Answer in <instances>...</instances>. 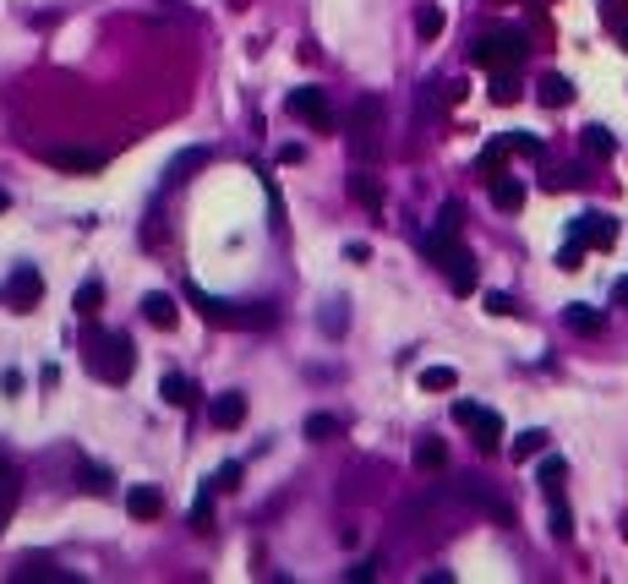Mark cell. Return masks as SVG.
<instances>
[{
	"label": "cell",
	"mask_w": 628,
	"mask_h": 584,
	"mask_svg": "<svg viewBox=\"0 0 628 584\" xmlns=\"http://www.w3.org/2000/svg\"><path fill=\"white\" fill-rule=\"evenodd\" d=\"M186 301L197 306V317H202V323L230 328V333H246V328H273V306H263V301H224V295H208V290H197V284H186Z\"/></svg>",
	"instance_id": "6da1fadb"
},
{
	"label": "cell",
	"mask_w": 628,
	"mask_h": 584,
	"mask_svg": "<svg viewBox=\"0 0 628 584\" xmlns=\"http://www.w3.org/2000/svg\"><path fill=\"white\" fill-rule=\"evenodd\" d=\"M82 366L98 377V383H126L131 366H137V350L126 333H88V350H82Z\"/></svg>",
	"instance_id": "7a4b0ae2"
},
{
	"label": "cell",
	"mask_w": 628,
	"mask_h": 584,
	"mask_svg": "<svg viewBox=\"0 0 628 584\" xmlns=\"http://www.w3.org/2000/svg\"><path fill=\"white\" fill-rule=\"evenodd\" d=\"M421 251L443 268V279H448V290L454 295H470L476 290V257L459 246V235H443V230H432L427 241H421Z\"/></svg>",
	"instance_id": "3957f363"
},
{
	"label": "cell",
	"mask_w": 628,
	"mask_h": 584,
	"mask_svg": "<svg viewBox=\"0 0 628 584\" xmlns=\"http://www.w3.org/2000/svg\"><path fill=\"white\" fill-rule=\"evenodd\" d=\"M525 38L520 33H487L476 49H470V66H481V71H514L520 60H525Z\"/></svg>",
	"instance_id": "277c9868"
},
{
	"label": "cell",
	"mask_w": 628,
	"mask_h": 584,
	"mask_svg": "<svg viewBox=\"0 0 628 584\" xmlns=\"http://www.w3.org/2000/svg\"><path fill=\"white\" fill-rule=\"evenodd\" d=\"M377 131H383V98L366 93V98H355V109H350V153H355V159H372V153H377Z\"/></svg>",
	"instance_id": "5b68a950"
},
{
	"label": "cell",
	"mask_w": 628,
	"mask_h": 584,
	"mask_svg": "<svg viewBox=\"0 0 628 584\" xmlns=\"http://www.w3.org/2000/svg\"><path fill=\"white\" fill-rule=\"evenodd\" d=\"M290 115H301L312 131H334V109H328V93L323 87H290Z\"/></svg>",
	"instance_id": "8992f818"
},
{
	"label": "cell",
	"mask_w": 628,
	"mask_h": 584,
	"mask_svg": "<svg viewBox=\"0 0 628 584\" xmlns=\"http://www.w3.org/2000/svg\"><path fill=\"white\" fill-rule=\"evenodd\" d=\"M38 301H44V279H38V268H33V262L11 268V279H5V306H11V312H33Z\"/></svg>",
	"instance_id": "52a82bcc"
},
{
	"label": "cell",
	"mask_w": 628,
	"mask_h": 584,
	"mask_svg": "<svg viewBox=\"0 0 628 584\" xmlns=\"http://www.w3.org/2000/svg\"><path fill=\"white\" fill-rule=\"evenodd\" d=\"M574 235H580L585 246L607 251V246H618V219H613V213H580V219H574Z\"/></svg>",
	"instance_id": "ba28073f"
},
{
	"label": "cell",
	"mask_w": 628,
	"mask_h": 584,
	"mask_svg": "<svg viewBox=\"0 0 628 584\" xmlns=\"http://www.w3.org/2000/svg\"><path fill=\"white\" fill-rule=\"evenodd\" d=\"M49 164H55V169H66V175H98L109 159H104V153H93V148H49Z\"/></svg>",
	"instance_id": "9c48e42d"
},
{
	"label": "cell",
	"mask_w": 628,
	"mask_h": 584,
	"mask_svg": "<svg viewBox=\"0 0 628 584\" xmlns=\"http://www.w3.org/2000/svg\"><path fill=\"white\" fill-rule=\"evenodd\" d=\"M208 159H213V153H208L202 142H197V148H180V153H175V159L164 164V191H175V186H186V180H191V175H197V169H202Z\"/></svg>",
	"instance_id": "30bf717a"
},
{
	"label": "cell",
	"mask_w": 628,
	"mask_h": 584,
	"mask_svg": "<svg viewBox=\"0 0 628 584\" xmlns=\"http://www.w3.org/2000/svg\"><path fill=\"white\" fill-rule=\"evenodd\" d=\"M142 317H148L153 328H175L180 306H175V295H164V290H148V295H142Z\"/></svg>",
	"instance_id": "8fae6325"
},
{
	"label": "cell",
	"mask_w": 628,
	"mask_h": 584,
	"mask_svg": "<svg viewBox=\"0 0 628 584\" xmlns=\"http://www.w3.org/2000/svg\"><path fill=\"white\" fill-rule=\"evenodd\" d=\"M208 415H213V426H219V432H235V426L246 421V394H219Z\"/></svg>",
	"instance_id": "7c38bea8"
},
{
	"label": "cell",
	"mask_w": 628,
	"mask_h": 584,
	"mask_svg": "<svg viewBox=\"0 0 628 584\" xmlns=\"http://www.w3.org/2000/svg\"><path fill=\"white\" fill-rule=\"evenodd\" d=\"M470 432H476V448L481 454H498V443H503V421H498V410H476V421H470Z\"/></svg>",
	"instance_id": "4fadbf2b"
},
{
	"label": "cell",
	"mask_w": 628,
	"mask_h": 584,
	"mask_svg": "<svg viewBox=\"0 0 628 584\" xmlns=\"http://www.w3.org/2000/svg\"><path fill=\"white\" fill-rule=\"evenodd\" d=\"M126 514L131 519H159L164 514V492L159 487H131L126 492Z\"/></svg>",
	"instance_id": "5bb4252c"
},
{
	"label": "cell",
	"mask_w": 628,
	"mask_h": 584,
	"mask_svg": "<svg viewBox=\"0 0 628 584\" xmlns=\"http://www.w3.org/2000/svg\"><path fill=\"white\" fill-rule=\"evenodd\" d=\"M350 197H355L366 213H383V186H377L372 169H355V175H350Z\"/></svg>",
	"instance_id": "9a60e30c"
},
{
	"label": "cell",
	"mask_w": 628,
	"mask_h": 584,
	"mask_svg": "<svg viewBox=\"0 0 628 584\" xmlns=\"http://www.w3.org/2000/svg\"><path fill=\"white\" fill-rule=\"evenodd\" d=\"M487 186H492V202H498L503 213H520V208H525V186H520L514 175H487Z\"/></svg>",
	"instance_id": "2e32d148"
},
{
	"label": "cell",
	"mask_w": 628,
	"mask_h": 584,
	"mask_svg": "<svg viewBox=\"0 0 628 584\" xmlns=\"http://www.w3.org/2000/svg\"><path fill=\"white\" fill-rule=\"evenodd\" d=\"M563 323H569L574 333H585V339H596V333L607 328V317H602L596 306H585V301H574V306H563Z\"/></svg>",
	"instance_id": "e0dca14e"
},
{
	"label": "cell",
	"mask_w": 628,
	"mask_h": 584,
	"mask_svg": "<svg viewBox=\"0 0 628 584\" xmlns=\"http://www.w3.org/2000/svg\"><path fill=\"white\" fill-rule=\"evenodd\" d=\"M536 98H541V104H547V109H563V104H569V98H574V82H569V77H558V71H552V77H541V82H536Z\"/></svg>",
	"instance_id": "ac0fdd59"
},
{
	"label": "cell",
	"mask_w": 628,
	"mask_h": 584,
	"mask_svg": "<svg viewBox=\"0 0 628 584\" xmlns=\"http://www.w3.org/2000/svg\"><path fill=\"white\" fill-rule=\"evenodd\" d=\"M317 328L328 333V339H339L345 328H350V301L339 295V301H323V312H317Z\"/></svg>",
	"instance_id": "d6986e66"
},
{
	"label": "cell",
	"mask_w": 628,
	"mask_h": 584,
	"mask_svg": "<svg viewBox=\"0 0 628 584\" xmlns=\"http://www.w3.org/2000/svg\"><path fill=\"white\" fill-rule=\"evenodd\" d=\"M159 394H164V405H175V410H191L197 405V388L180 377V372H170V377H159Z\"/></svg>",
	"instance_id": "ffe728a7"
},
{
	"label": "cell",
	"mask_w": 628,
	"mask_h": 584,
	"mask_svg": "<svg viewBox=\"0 0 628 584\" xmlns=\"http://www.w3.org/2000/svg\"><path fill=\"white\" fill-rule=\"evenodd\" d=\"M459 497H465V503H476V508H487L498 525H514V508H509L503 497H492V492H481V487H459Z\"/></svg>",
	"instance_id": "44dd1931"
},
{
	"label": "cell",
	"mask_w": 628,
	"mask_h": 584,
	"mask_svg": "<svg viewBox=\"0 0 628 584\" xmlns=\"http://www.w3.org/2000/svg\"><path fill=\"white\" fill-rule=\"evenodd\" d=\"M71 306H77V317H93V312L104 306V284H98V279H82L77 295H71Z\"/></svg>",
	"instance_id": "7402d4cb"
},
{
	"label": "cell",
	"mask_w": 628,
	"mask_h": 584,
	"mask_svg": "<svg viewBox=\"0 0 628 584\" xmlns=\"http://www.w3.org/2000/svg\"><path fill=\"white\" fill-rule=\"evenodd\" d=\"M443 465H448L443 437H421V443H416V470H443Z\"/></svg>",
	"instance_id": "603a6c76"
},
{
	"label": "cell",
	"mask_w": 628,
	"mask_h": 584,
	"mask_svg": "<svg viewBox=\"0 0 628 584\" xmlns=\"http://www.w3.org/2000/svg\"><path fill=\"white\" fill-rule=\"evenodd\" d=\"M563 476H569V465H563L558 454H547V459H541V470H536V481H541V492H547V497H558V492H563Z\"/></svg>",
	"instance_id": "cb8c5ba5"
},
{
	"label": "cell",
	"mask_w": 628,
	"mask_h": 584,
	"mask_svg": "<svg viewBox=\"0 0 628 584\" xmlns=\"http://www.w3.org/2000/svg\"><path fill=\"white\" fill-rule=\"evenodd\" d=\"M443 27H448L443 5H432V0H427V5H416V33H421V38H438Z\"/></svg>",
	"instance_id": "d4e9b609"
},
{
	"label": "cell",
	"mask_w": 628,
	"mask_h": 584,
	"mask_svg": "<svg viewBox=\"0 0 628 584\" xmlns=\"http://www.w3.org/2000/svg\"><path fill=\"white\" fill-rule=\"evenodd\" d=\"M585 153H591V159H613V153H618V137H613L607 126H585Z\"/></svg>",
	"instance_id": "484cf974"
},
{
	"label": "cell",
	"mask_w": 628,
	"mask_h": 584,
	"mask_svg": "<svg viewBox=\"0 0 628 584\" xmlns=\"http://www.w3.org/2000/svg\"><path fill=\"white\" fill-rule=\"evenodd\" d=\"M536 454H547V432L541 426H530V432L514 437V459H536Z\"/></svg>",
	"instance_id": "4316f807"
},
{
	"label": "cell",
	"mask_w": 628,
	"mask_h": 584,
	"mask_svg": "<svg viewBox=\"0 0 628 584\" xmlns=\"http://www.w3.org/2000/svg\"><path fill=\"white\" fill-rule=\"evenodd\" d=\"M454 383H459L454 366H427V372H421V388H432V394H448Z\"/></svg>",
	"instance_id": "83f0119b"
},
{
	"label": "cell",
	"mask_w": 628,
	"mask_h": 584,
	"mask_svg": "<svg viewBox=\"0 0 628 584\" xmlns=\"http://www.w3.org/2000/svg\"><path fill=\"white\" fill-rule=\"evenodd\" d=\"M558 268H563V273L585 268V241H580V235H569V241H563V251H558Z\"/></svg>",
	"instance_id": "f1b7e54d"
},
{
	"label": "cell",
	"mask_w": 628,
	"mask_h": 584,
	"mask_svg": "<svg viewBox=\"0 0 628 584\" xmlns=\"http://www.w3.org/2000/svg\"><path fill=\"white\" fill-rule=\"evenodd\" d=\"M191 530H197V536L213 530V497H208V487H202V497L191 503Z\"/></svg>",
	"instance_id": "f546056e"
},
{
	"label": "cell",
	"mask_w": 628,
	"mask_h": 584,
	"mask_svg": "<svg viewBox=\"0 0 628 584\" xmlns=\"http://www.w3.org/2000/svg\"><path fill=\"white\" fill-rule=\"evenodd\" d=\"M552 536H558V541H569V536H574V514L563 508V492L552 497Z\"/></svg>",
	"instance_id": "4dcf8cb0"
},
{
	"label": "cell",
	"mask_w": 628,
	"mask_h": 584,
	"mask_svg": "<svg viewBox=\"0 0 628 584\" xmlns=\"http://www.w3.org/2000/svg\"><path fill=\"white\" fill-rule=\"evenodd\" d=\"M213 487H219V492H235V487H241V459H224V465L213 470Z\"/></svg>",
	"instance_id": "1f68e13d"
},
{
	"label": "cell",
	"mask_w": 628,
	"mask_h": 584,
	"mask_svg": "<svg viewBox=\"0 0 628 584\" xmlns=\"http://www.w3.org/2000/svg\"><path fill=\"white\" fill-rule=\"evenodd\" d=\"M574 186H585V169H558V175H547V191H574Z\"/></svg>",
	"instance_id": "d6a6232c"
},
{
	"label": "cell",
	"mask_w": 628,
	"mask_h": 584,
	"mask_svg": "<svg viewBox=\"0 0 628 584\" xmlns=\"http://www.w3.org/2000/svg\"><path fill=\"white\" fill-rule=\"evenodd\" d=\"M334 432H339V421H334V415H312V421H306V437H312V443H328Z\"/></svg>",
	"instance_id": "836d02e7"
},
{
	"label": "cell",
	"mask_w": 628,
	"mask_h": 584,
	"mask_svg": "<svg viewBox=\"0 0 628 584\" xmlns=\"http://www.w3.org/2000/svg\"><path fill=\"white\" fill-rule=\"evenodd\" d=\"M509 142V153H525V159H541V142L536 137H525V131H514V137H503Z\"/></svg>",
	"instance_id": "e575fe53"
},
{
	"label": "cell",
	"mask_w": 628,
	"mask_h": 584,
	"mask_svg": "<svg viewBox=\"0 0 628 584\" xmlns=\"http://www.w3.org/2000/svg\"><path fill=\"white\" fill-rule=\"evenodd\" d=\"M459 224H465V208H459V202H443V219H438V230H443V235H459Z\"/></svg>",
	"instance_id": "d590c367"
},
{
	"label": "cell",
	"mask_w": 628,
	"mask_h": 584,
	"mask_svg": "<svg viewBox=\"0 0 628 584\" xmlns=\"http://www.w3.org/2000/svg\"><path fill=\"white\" fill-rule=\"evenodd\" d=\"M82 492H93V497H109V476L88 465V470H82Z\"/></svg>",
	"instance_id": "8d00e7d4"
},
{
	"label": "cell",
	"mask_w": 628,
	"mask_h": 584,
	"mask_svg": "<svg viewBox=\"0 0 628 584\" xmlns=\"http://www.w3.org/2000/svg\"><path fill=\"white\" fill-rule=\"evenodd\" d=\"M492 98H498V104H514V98H520V87H514V77H509V71H498V82H492Z\"/></svg>",
	"instance_id": "74e56055"
},
{
	"label": "cell",
	"mask_w": 628,
	"mask_h": 584,
	"mask_svg": "<svg viewBox=\"0 0 628 584\" xmlns=\"http://www.w3.org/2000/svg\"><path fill=\"white\" fill-rule=\"evenodd\" d=\"M487 312H492V317H514L520 306H514V295H503V290H492V295H487Z\"/></svg>",
	"instance_id": "f35d334b"
},
{
	"label": "cell",
	"mask_w": 628,
	"mask_h": 584,
	"mask_svg": "<svg viewBox=\"0 0 628 584\" xmlns=\"http://www.w3.org/2000/svg\"><path fill=\"white\" fill-rule=\"evenodd\" d=\"M377 569H383V563H377V558H366V563H355V569H350V579L366 584V579H377Z\"/></svg>",
	"instance_id": "ab89813d"
},
{
	"label": "cell",
	"mask_w": 628,
	"mask_h": 584,
	"mask_svg": "<svg viewBox=\"0 0 628 584\" xmlns=\"http://www.w3.org/2000/svg\"><path fill=\"white\" fill-rule=\"evenodd\" d=\"M613 301H623V306H628V273L618 279V284H613Z\"/></svg>",
	"instance_id": "60d3db41"
},
{
	"label": "cell",
	"mask_w": 628,
	"mask_h": 584,
	"mask_svg": "<svg viewBox=\"0 0 628 584\" xmlns=\"http://www.w3.org/2000/svg\"><path fill=\"white\" fill-rule=\"evenodd\" d=\"M5 208H11V191H0V213H5Z\"/></svg>",
	"instance_id": "b9f144b4"
},
{
	"label": "cell",
	"mask_w": 628,
	"mask_h": 584,
	"mask_svg": "<svg viewBox=\"0 0 628 584\" xmlns=\"http://www.w3.org/2000/svg\"><path fill=\"white\" fill-rule=\"evenodd\" d=\"M618 33H623V44H628V16H623V22H618Z\"/></svg>",
	"instance_id": "7bdbcfd3"
}]
</instances>
